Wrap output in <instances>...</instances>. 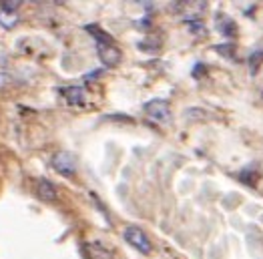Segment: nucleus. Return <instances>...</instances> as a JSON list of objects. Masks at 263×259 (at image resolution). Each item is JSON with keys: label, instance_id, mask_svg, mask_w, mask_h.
Returning <instances> with one entry per match:
<instances>
[{"label": "nucleus", "instance_id": "nucleus-2", "mask_svg": "<svg viewBox=\"0 0 263 259\" xmlns=\"http://www.w3.org/2000/svg\"><path fill=\"white\" fill-rule=\"evenodd\" d=\"M52 169L61 173L63 177H74L77 175V161L70 153H57L52 157Z\"/></svg>", "mask_w": 263, "mask_h": 259}, {"label": "nucleus", "instance_id": "nucleus-8", "mask_svg": "<svg viewBox=\"0 0 263 259\" xmlns=\"http://www.w3.org/2000/svg\"><path fill=\"white\" fill-rule=\"evenodd\" d=\"M16 22H18V14L14 10H6L0 6V24L4 28H12V26H16Z\"/></svg>", "mask_w": 263, "mask_h": 259}, {"label": "nucleus", "instance_id": "nucleus-1", "mask_svg": "<svg viewBox=\"0 0 263 259\" xmlns=\"http://www.w3.org/2000/svg\"><path fill=\"white\" fill-rule=\"evenodd\" d=\"M125 241L133 245L137 251H141V253H151V241L147 237V233L141 229V227H137V225H131V227H127L125 229Z\"/></svg>", "mask_w": 263, "mask_h": 259}, {"label": "nucleus", "instance_id": "nucleus-9", "mask_svg": "<svg viewBox=\"0 0 263 259\" xmlns=\"http://www.w3.org/2000/svg\"><path fill=\"white\" fill-rule=\"evenodd\" d=\"M217 28H219L225 36H233V34L237 32L235 22L231 21V18H227V16H221V18H217Z\"/></svg>", "mask_w": 263, "mask_h": 259}, {"label": "nucleus", "instance_id": "nucleus-6", "mask_svg": "<svg viewBox=\"0 0 263 259\" xmlns=\"http://www.w3.org/2000/svg\"><path fill=\"white\" fill-rule=\"evenodd\" d=\"M65 99L68 101V105H81L85 101V90L81 86H70V88H65L63 90Z\"/></svg>", "mask_w": 263, "mask_h": 259}, {"label": "nucleus", "instance_id": "nucleus-4", "mask_svg": "<svg viewBox=\"0 0 263 259\" xmlns=\"http://www.w3.org/2000/svg\"><path fill=\"white\" fill-rule=\"evenodd\" d=\"M99 57L103 61V65L117 66L121 63V50L115 44H99Z\"/></svg>", "mask_w": 263, "mask_h": 259}, {"label": "nucleus", "instance_id": "nucleus-5", "mask_svg": "<svg viewBox=\"0 0 263 259\" xmlns=\"http://www.w3.org/2000/svg\"><path fill=\"white\" fill-rule=\"evenodd\" d=\"M36 195H39L43 201H54V199L59 197V191H57V187H54L48 179H41V181L36 183Z\"/></svg>", "mask_w": 263, "mask_h": 259}, {"label": "nucleus", "instance_id": "nucleus-7", "mask_svg": "<svg viewBox=\"0 0 263 259\" xmlns=\"http://www.w3.org/2000/svg\"><path fill=\"white\" fill-rule=\"evenodd\" d=\"M87 251L90 259H112L110 255V251H107L103 245H99V243H87Z\"/></svg>", "mask_w": 263, "mask_h": 259}, {"label": "nucleus", "instance_id": "nucleus-10", "mask_svg": "<svg viewBox=\"0 0 263 259\" xmlns=\"http://www.w3.org/2000/svg\"><path fill=\"white\" fill-rule=\"evenodd\" d=\"M87 30L90 32V34H95V39L99 41V44H110V43H112V39L109 36V32L101 30L97 24H92V26H87Z\"/></svg>", "mask_w": 263, "mask_h": 259}, {"label": "nucleus", "instance_id": "nucleus-12", "mask_svg": "<svg viewBox=\"0 0 263 259\" xmlns=\"http://www.w3.org/2000/svg\"><path fill=\"white\" fill-rule=\"evenodd\" d=\"M217 50H219L221 54H225V57H231L233 54V44H221V46H217Z\"/></svg>", "mask_w": 263, "mask_h": 259}, {"label": "nucleus", "instance_id": "nucleus-11", "mask_svg": "<svg viewBox=\"0 0 263 259\" xmlns=\"http://www.w3.org/2000/svg\"><path fill=\"white\" fill-rule=\"evenodd\" d=\"M261 65H263V50L251 52V57H249V70H251V75H255Z\"/></svg>", "mask_w": 263, "mask_h": 259}, {"label": "nucleus", "instance_id": "nucleus-3", "mask_svg": "<svg viewBox=\"0 0 263 259\" xmlns=\"http://www.w3.org/2000/svg\"><path fill=\"white\" fill-rule=\"evenodd\" d=\"M145 113L157 121V123H165L167 119H169V115H171V110H169V103L167 101H163V99H155V101H149L147 105H145Z\"/></svg>", "mask_w": 263, "mask_h": 259}]
</instances>
